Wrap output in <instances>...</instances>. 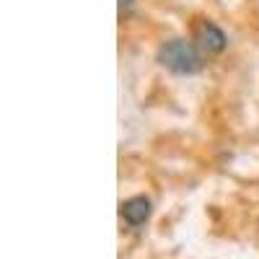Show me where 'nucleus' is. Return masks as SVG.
<instances>
[{"instance_id":"1","label":"nucleus","mask_w":259,"mask_h":259,"mask_svg":"<svg viewBox=\"0 0 259 259\" xmlns=\"http://www.w3.org/2000/svg\"><path fill=\"white\" fill-rule=\"evenodd\" d=\"M158 62L163 65L166 70L177 73V75H194L202 70V55H200V47L194 41H187V39H166L163 45L158 47Z\"/></svg>"},{"instance_id":"2","label":"nucleus","mask_w":259,"mask_h":259,"mask_svg":"<svg viewBox=\"0 0 259 259\" xmlns=\"http://www.w3.org/2000/svg\"><path fill=\"white\" fill-rule=\"evenodd\" d=\"M194 45L207 55H218V52L226 50L228 39H226L223 29L215 26L212 21H200V24L194 26Z\"/></svg>"},{"instance_id":"3","label":"nucleus","mask_w":259,"mask_h":259,"mask_svg":"<svg viewBox=\"0 0 259 259\" xmlns=\"http://www.w3.org/2000/svg\"><path fill=\"white\" fill-rule=\"evenodd\" d=\"M150 200L148 197H143V194H138V197H130V200H124L122 205H119V215L130 223V226H143V223H148V218H150Z\"/></svg>"},{"instance_id":"4","label":"nucleus","mask_w":259,"mask_h":259,"mask_svg":"<svg viewBox=\"0 0 259 259\" xmlns=\"http://www.w3.org/2000/svg\"><path fill=\"white\" fill-rule=\"evenodd\" d=\"M133 11H135V0H119V18L133 16Z\"/></svg>"}]
</instances>
